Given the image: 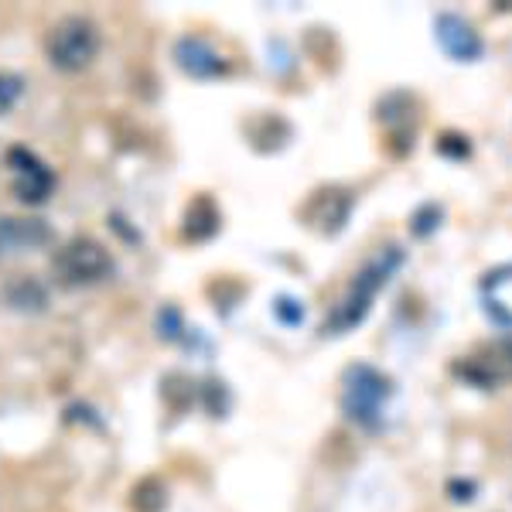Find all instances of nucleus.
<instances>
[{
	"mask_svg": "<svg viewBox=\"0 0 512 512\" xmlns=\"http://www.w3.org/2000/svg\"><path fill=\"white\" fill-rule=\"evenodd\" d=\"M400 267H403V250H400V246H386L376 260H369L366 267L359 270V277L352 280L349 294H345L342 304L335 308V315L325 325V332L328 335H342V332H349V328L359 325V321L369 315V308H373L376 294L390 284V277Z\"/></svg>",
	"mask_w": 512,
	"mask_h": 512,
	"instance_id": "1",
	"label": "nucleus"
},
{
	"mask_svg": "<svg viewBox=\"0 0 512 512\" xmlns=\"http://www.w3.org/2000/svg\"><path fill=\"white\" fill-rule=\"evenodd\" d=\"M99 48H103V35H99L96 21L82 18V14H72V18H62L59 24H52L45 38V55L48 62L59 72H86L89 65L96 62Z\"/></svg>",
	"mask_w": 512,
	"mask_h": 512,
	"instance_id": "2",
	"label": "nucleus"
},
{
	"mask_svg": "<svg viewBox=\"0 0 512 512\" xmlns=\"http://www.w3.org/2000/svg\"><path fill=\"white\" fill-rule=\"evenodd\" d=\"M52 270L65 287H93L113 277L117 263L113 253L106 250L99 239L93 236H76L69 243H62L52 256Z\"/></svg>",
	"mask_w": 512,
	"mask_h": 512,
	"instance_id": "3",
	"label": "nucleus"
},
{
	"mask_svg": "<svg viewBox=\"0 0 512 512\" xmlns=\"http://www.w3.org/2000/svg\"><path fill=\"white\" fill-rule=\"evenodd\" d=\"M393 396V379L386 373H379L376 366H352L342 379V410L349 414V420L362 427H379V417H383L386 400Z\"/></svg>",
	"mask_w": 512,
	"mask_h": 512,
	"instance_id": "4",
	"label": "nucleus"
},
{
	"mask_svg": "<svg viewBox=\"0 0 512 512\" xmlns=\"http://www.w3.org/2000/svg\"><path fill=\"white\" fill-rule=\"evenodd\" d=\"M451 373L458 379H465L468 386L478 390H495L499 383L512 379V335L495 338L485 349H478L475 355H465L451 366Z\"/></svg>",
	"mask_w": 512,
	"mask_h": 512,
	"instance_id": "5",
	"label": "nucleus"
},
{
	"mask_svg": "<svg viewBox=\"0 0 512 512\" xmlns=\"http://www.w3.org/2000/svg\"><path fill=\"white\" fill-rule=\"evenodd\" d=\"M7 168H11L14 195H18L24 205L48 202V195H52V188H55V175L35 151H28V147H11V151H7Z\"/></svg>",
	"mask_w": 512,
	"mask_h": 512,
	"instance_id": "6",
	"label": "nucleus"
},
{
	"mask_svg": "<svg viewBox=\"0 0 512 512\" xmlns=\"http://www.w3.org/2000/svg\"><path fill=\"white\" fill-rule=\"evenodd\" d=\"M434 38L451 62H478L485 55L482 35L465 18H458V14H441L434 21Z\"/></svg>",
	"mask_w": 512,
	"mask_h": 512,
	"instance_id": "7",
	"label": "nucleus"
},
{
	"mask_svg": "<svg viewBox=\"0 0 512 512\" xmlns=\"http://www.w3.org/2000/svg\"><path fill=\"white\" fill-rule=\"evenodd\" d=\"M175 62L185 76L192 79H216V76H226V59L209 45L205 38H181L175 45Z\"/></svg>",
	"mask_w": 512,
	"mask_h": 512,
	"instance_id": "8",
	"label": "nucleus"
},
{
	"mask_svg": "<svg viewBox=\"0 0 512 512\" xmlns=\"http://www.w3.org/2000/svg\"><path fill=\"white\" fill-rule=\"evenodd\" d=\"M52 243V229L45 219L0 216V253H28Z\"/></svg>",
	"mask_w": 512,
	"mask_h": 512,
	"instance_id": "9",
	"label": "nucleus"
},
{
	"mask_svg": "<svg viewBox=\"0 0 512 512\" xmlns=\"http://www.w3.org/2000/svg\"><path fill=\"white\" fill-rule=\"evenodd\" d=\"M4 301L11 311L21 315H41L48 308V287L35 277H18L4 287Z\"/></svg>",
	"mask_w": 512,
	"mask_h": 512,
	"instance_id": "10",
	"label": "nucleus"
},
{
	"mask_svg": "<svg viewBox=\"0 0 512 512\" xmlns=\"http://www.w3.org/2000/svg\"><path fill=\"white\" fill-rule=\"evenodd\" d=\"M441 216H444L441 205H434V202L420 205V209L414 212V219H410V233H414L417 239H427L437 226H441Z\"/></svg>",
	"mask_w": 512,
	"mask_h": 512,
	"instance_id": "11",
	"label": "nucleus"
},
{
	"mask_svg": "<svg viewBox=\"0 0 512 512\" xmlns=\"http://www.w3.org/2000/svg\"><path fill=\"white\" fill-rule=\"evenodd\" d=\"M21 93H24L21 76H14V72H0V117H4V113H11L14 106H18Z\"/></svg>",
	"mask_w": 512,
	"mask_h": 512,
	"instance_id": "12",
	"label": "nucleus"
},
{
	"mask_svg": "<svg viewBox=\"0 0 512 512\" xmlns=\"http://www.w3.org/2000/svg\"><path fill=\"white\" fill-rule=\"evenodd\" d=\"M437 154H444V158H451V161H465V158H472V144H468L465 134H444L437 140Z\"/></svg>",
	"mask_w": 512,
	"mask_h": 512,
	"instance_id": "13",
	"label": "nucleus"
},
{
	"mask_svg": "<svg viewBox=\"0 0 512 512\" xmlns=\"http://www.w3.org/2000/svg\"><path fill=\"white\" fill-rule=\"evenodd\" d=\"M274 311L280 315V321H287V325H297V321L304 318V308L297 301H291V297H280V301L274 304Z\"/></svg>",
	"mask_w": 512,
	"mask_h": 512,
	"instance_id": "14",
	"label": "nucleus"
},
{
	"mask_svg": "<svg viewBox=\"0 0 512 512\" xmlns=\"http://www.w3.org/2000/svg\"><path fill=\"white\" fill-rule=\"evenodd\" d=\"M448 495L454 502H472L475 499V482H448Z\"/></svg>",
	"mask_w": 512,
	"mask_h": 512,
	"instance_id": "15",
	"label": "nucleus"
}]
</instances>
